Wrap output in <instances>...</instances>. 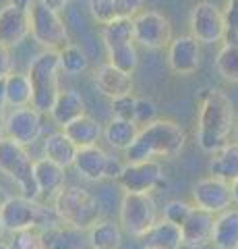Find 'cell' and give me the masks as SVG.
Wrapping results in <instances>:
<instances>
[{
  "label": "cell",
  "mask_w": 238,
  "mask_h": 249,
  "mask_svg": "<svg viewBox=\"0 0 238 249\" xmlns=\"http://www.w3.org/2000/svg\"><path fill=\"white\" fill-rule=\"evenodd\" d=\"M94 83H95L97 91L110 100L120 98V96H128V93L133 91V75L112 67L110 62L97 67V71L94 75Z\"/></svg>",
  "instance_id": "obj_19"
},
{
  "label": "cell",
  "mask_w": 238,
  "mask_h": 249,
  "mask_svg": "<svg viewBox=\"0 0 238 249\" xmlns=\"http://www.w3.org/2000/svg\"><path fill=\"white\" fill-rule=\"evenodd\" d=\"M189 27H190V36H193L199 44L224 42V36H226L224 13L213 2H209V0L197 2L193 9H190Z\"/></svg>",
  "instance_id": "obj_10"
},
{
  "label": "cell",
  "mask_w": 238,
  "mask_h": 249,
  "mask_svg": "<svg viewBox=\"0 0 238 249\" xmlns=\"http://www.w3.org/2000/svg\"><path fill=\"white\" fill-rule=\"evenodd\" d=\"M112 114L114 119H122V121H133L135 116V98L130 96H120L112 100Z\"/></svg>",
  "instance_id": "obj_37"
},
{
  "label": "cell",
  "mask_w": 238,
  "mask_h": 249,
  "mask_svg": "<svg viewBox=\"0 0 238 249\" xmlns=\"http://www.w3.org/2000/svg\"><path fill=\"white\" fill-rule=\"evenodd\" d=\"M120 187L130 193H151L153 189L162 187L164 170L158 160H143V162H127L122 173L116 178Z\"/></svg>",
  "instance_id": "obj_13"
},
{
  "label": "cell",
  "mask_w": 238,
  "mask_h": 249,
  "mask_svg": "<svg viewBox=\"0 0 238 249\" xmlns=\"http://www.w3.org/2000/svg\"><path fill=\"white\" fill-rule=\"evenodd\" d=\"M158 119V106L153 100L149 98H135V116L133 123L135 124H149Z\"/></svg>",
  "instance_id": "obj_35"
},
{
  "label": "cell",
  "mask_w": 238,
  "mask_h": 249,
  "mask_svg": "<svg viewBox=\"0 0 238 249\" xmlns=\"http://www.w3.org/2000/svg\"><path fill=\"white\" fill-rule=\"evenodd\" d=\"M29 11L17 9L13 4H4L0 9V44L17 46L29 36Z\"/></svg>",
  "instance_id": "obj_18"
},
{
  "label": "cell",
  "mask_w": 238,
  "mask_h": 249,
  "mask_svg": "<svg viewBox=\"0 0 238 249\" xmlns=\"http://www.w3.org/2000/svg\"><path fill=\"white\" fill-rule=\"evenodd\" d=\"M0 222L11 235L27 229H37L46 232L63 227L54 208H48L37 199H29L23 196H9V199L0 208Z\"/></svg>",
  "instance_id": "obj_4"
},
{
  "label": "cell",
  "mask_w": 238,
  "mask_h": 249,
  "mask_svg": "<svg viewBox=\"0 0 238 249\" xmlns=\"http://www.w3.org/2000/svg\"><path fill=\"white\" fill-rule=\"evenodd\" d=\"M33 178H35L40 196L52 197V199H54L56 193L66 185L64 168L54 164V162H50L48 158L33 160Z\"/></svg>",
  "instance_id": "obj_21"
},
{
  "label": "cell",
  "mask_w": 238,
  "mask_h": 249,
  "mask_svg": "<svg viewBox=\"0 0 238 249\" xmlns=\"http://www.w3.org/2000/svg\"><path fill=\"white\" fill-rule=\"evenodd\" d=\"M230 193H232V204L238 208V178L230 183Z\"/></svg>",
  "instance_id": "obj_43"
},
{
  "label": "cell",
  "mask_w": 238,
  "mask_h": 249,
  "mask_svg": "<svg viewBox=\"0 0 238 249\" xmlns=\"http://www.w3.org/2000/svg\"><path fill=\"white\" fill-rule=\"evenodd\" d=\"M4 96L9 108L32 106V83L27 73H11L4 77Z\"/></svg>",
  "instance_id": "obj_28"
},
{
  "label": "cell",
  "mask_w": 238,
  "mask_h": 249,
  "mask_svg": "<svg viewBox=\"0 0 238 249\" xmlns=\"http://www.w3.org/2000/svg\"><path fill=\"white\" fill-rule=\"evenodd\" d=\"M58 67L64 75H81L89 69V58L83 48L75 44H66L58 50Z\"/></svg>",
  "instance_id": "obj_30"
},
{
  "label": "cell",
  "mask_w": 238,
  "mask_h": 249,
  "mask_svg": "<svg viewBox=\"0 0 238 249\" xmlns=\"http://www.w3.org/2000/svg\"><path fill=\"white\" fill-rule=\"evenodd\" d=\"M184 147V131L180 124L166 119H156L139 129L135 142L125 150L128 162H143L156 158H172Z\"/></svg>",
  "instance_id": "obj_2"
},
{
  "label": "cell",
  "mask_w": 238,
  "mask_h": 249,
  "mask_svg": "<svg viewBox=\"0 0 238 249\" xmlns=\"http://www.w3.org/2000/svg\"><path fill=\"white\" fill-rule=\"evenodd\" d=\"M209 175L222 178L226 183H232L238 178V143H226L218 152H213L209 160Z\"/></svg>",
  "instance_id": "obj_26"
},
{
  "label": "cell",
  "mask_w": 238,
  "mask_h": 249,
  "mask_svg": "<svg viewBox=\"0 0 238 249\" xmlns=\"http://www.w3.org/2000/svg\"><path fill=\"white\" fill-rule=\"evenodd\" d=\"M133 40L147 50L168 48L172 42V25L162 13L141 11L133 17Z\"/></svg>",
  "instance_id": "obj_12"
},
{
  "label": "cell",
  "mask_w": 238,
  "mask_h": 249,
  "mask_svg": "<svg viewBox=\"0 0 238 249\" xmlns=\"http://www.w3.org/2000/svg\"><path fill=\"white\" fill-rule=\"evenodd\" d=\"M211 243L216 249H238V208H228L213 218Z\"/></svg>",
  "instance_id": "obj_23"
},
{
  "label": "cell",
  "mask_w": 238,
  "mask_h": 249,
  "mask_svg": "<svg viewBox=\"0 0 238 249\" xmlns=\"http://www.w3.org/2000/svg\"><path fill=\"white\" fill-rule=\"evenodd\" d=\"M85 114V100L75 89H60L50 108V116L58 127H66L68 123L77 121Z\"/></svg>",
  "instance_id": "obj_22"
},
{
  "label": "cell",
  "mask_w": 238,
  "mask_h": 249,
  "mask_svg": "<svg viewBox=\"0 0 238 249\" xmlns=\"http://www.w3.org/2000/svg\"><path fill=\"white\" fill-rule=\"evenodd\" d=\"M114 4L120 19H133L143 9V0H114Z\"/></svg>",
  "instance_id": "obj_38"
},
{
  "label": "cell",
  "mask_w": 238,
  "mask_h": 249,
  "mask_svg": "<svg viewBox=\"0 0 238 249\" xmlns=\"http://www.w3.org/2000/svg\"><path fill=\"white\" fill-rule=\"evenodd\" d=\"M63 133L81 150V147L97 145L99 137L104 135V129H102V124H99L95 119H91V116L83 114L77 121L68 123L66 127H63Z\"/></svg>",
  "instance_id": "obj_25"
},
{
  "label": "cell",
  "mask_w": 238,
  "mask_h": 249,
  "mask_svg": "<svg viewBox=\"0 0 238 249\" xmlns=\"http://www.w3.org/2000/svg\"><path fill=\"white\" fill-rule=\"evenodd\" d=\"M4 116H6V96H4V79H0V137H4Z\"/></svg>",
  "instance_id": "obj_40"
},
{
  "label": "cell",
  "mask_w": 238,
  "mask_h": 249,
  "mask_svg": "<svg viewBox=\"0 0 238 249\" xmlns=\"http://www.w3.org/2000/svg\"><path fill=\"white\" fill-rule=\"evenodd\" d=\"M42 112H37L33 106L11 108V112L4 116V137L25 147L33 145L42 137Z\"/></svg>",
  "instance_id": "obj_14"
},
{
  "label": "cell",
  "mask_w": 238,
  "mask_h": 249,
  "mask_svg": "<svg viewBox=\"0 0 238 249\" xmlns=\"http://www.w3.org/2000/svg\"><path fill=\"white\" fill-rule=\"evenodd\" d=\"M137 133H139V124H135L133 121H122V119H114L112 116V121L104 129V139L114 150L125 152L135 142Z\"/></svg>",
  "instance_id": "obj_29"
},
{
  "label": "cell",
  "mask_w": 238,
  "mask_h": 249,
  "mask_svg": "<svg viewBox=\"0 0 238 249\" xmlns=\"http://www.w3.org/2000/svg\"><path fill=\"white\" fill-rule=\"evenodd\" d=\"M87 9L99 25H108L114 19H118L114 0H87Z\"/></svg>",
  "instance_id": "obj_33"
},
{
  "label": "cell",
  "mask_w": 238,
  "mask_h": 249,
  "mask_svg": "<svg viewBox=\"0 0 238 249\" xmlns=\"http://www.w3.org/2000/svg\"><path fill=\"white\" fill-rule=\"evenodd\" d=\"M213 214L203 212L193 206L190 214L180 227L182 245L189 249H201L207 243H211V231H213Z\"/></svg>",
  "instance_id": "obj_17"
},
{
  "label": "cell",
  "mask_w": 238,
  "mask_h": 249,
  "mask_svg": "<svg viewBox=\"0 0 238 249\" xmlns=\"http://www.w3.org/2000/svg\"><path fill=\"white\" fill-rule=\"evenodd\" d=\"M75 170L87 181H102V178H118L122 173V162L112 158V156L99 145H89L77 150Z\"/></svg>",
  "instance_id": "obj_11"
},
{
  "label": "cell",
  "mask_w": 238,
  "mask_h": 249,
  "mask_svg": "<svg viewBox=\"0 0 238 249\" xmlns=\"http://www.w3.org/2000/svg\"><path fill=\"white\" fill-rule=\"evenodd\" d=\"M77 150H79V147H77L63 131H54V133L44 137V158H48L50 162L63 166L64 170L68 166H73Z\"/></svg>",
  "instance_id": "obj_24"
},
{
  "label": "cell",
  "mask_w": 238,
  "mask_h": 249,
  "mask_svg": "<svg viewBox=\"0 0 238 249\" xmlns=\"http://www.w3.org/2000/svg\"><path fill=\"white\" fill-rule=\"evenodd\" d=\"M4 232H6V231H4V227H2V222H0V241H2V237H4Z\"/></svg>",
  "instance_id": "obj_46"
},
{
  "label": "cell",
  "mask_w": 238,
  "mask_h": 249,
  "mask_svg": "<svg viewBox=\"0 0 238 249\" xmlns=\"http://www.w3.org/2000/svg\"><path fill=\"white\" fill-rule=\"evenodd\" d=\"M42 2L46 6H50V9H54L56 13H60V11H64L66 6L71 4V0H42Z\"/></svg>",
  "instance_id": "obj_41"
},
{
  "label": "cell",
  "mask_w": 238,
  "mask_h": 249,
  "mask_svg": "<svg viewBox=\"0 0 238 249\" xmlns=\"http://www.w3.org/2000/svg\"><path fill=\"white\" fill-rule=\"evenodd\" d=\"M0 173L19 187L23 197L37 199L40 191L33 178V158L29 156L25 145L9 137H0Z\"/></svg>",
  "instance_id": "obj_7"
},
{
  "label": "cell",
  "mask_w": 238,
  "mask_h": 249,
  "mask_svg": "<svg viewBox=\"0 0 238 249\" xmlns=\"http://www.w3.org/2000/svg\"><path fill=\"white\" fill-rule=\"evenodd\" d=\"M0 249H11V245L6 241H0Z\"/></svg>",
  "instance_id": "obj_45"
},
{
  "label": "cell",
  "mask_w": 238,
  "mask_h": 249,
  "mask_svg": "<svg viewBox=\"0 0 238 249\" xmlns=\"http://www.w3.org/2000/svg\"><path fill=\"white\" fill-rule=\"evenodd\" d=\"M29 34L44 50H60L71 42L68 29L64 21L60 19V13L46 6L42 0H35L29 11Z\"/></svg>",
  "instance_id": "obj_8"
},
{
  "label": "cell",
  "mask_w": 238,
  "mask_h": 249,
  "mask_svg": "<svg viewBox=\"0 0 238 249\" xmlns=\"http://www.w3.org/2000/svg\"><path fill=\"white\" fill-rule=\"evenodd\" d=\"M193 204L195 208L203 210V212H209L213 216L222 214L224 210H228L232 206V193H230V183L222 181L216 177H205L199 178L193 185Z\"/></svg>",
  "instance_id": "obj_15"
},
{
  "label": "cell",
  "mask_w": 238,
  "mask_h": 249,
  "mask_svg": "<svg viewBox=\"0 0 238 249\" xmlns=\"http://www.w3.org/2000/svg\"><path fill=\"white\" fill-rule=\"evenodd\" d=\"M216 71L230 83H238V44H224L216 56Z\"/></svg>",
  "instance_id": "obj_31"
},
{
  "label": "cell",
  "mask_w": 238,
  "mask_h": 249,
  "mask_svg": "<svg viewBox=\"0 0 238 249\" xmlns=\"http://www.w3.org/2000/svg\"><path fill=\"white\" fill-rule=\"evenodd\" d=\"M234 127L232 100L222 89H205L199 96L197 143L203 152L213 154L228 143Z\"/></svg>",
  "instance_id": "obj_1"
},
{
  "label": "cell",
  "mask_w": 238,
  "mask_h": 249,
  "mask_svg": "<svg viewBox=\"0 0 238 249\" xmlns=\"http://www.w3.org/2000/svg\"><path fill=\"white\" fill-rule=\"evenodd\" d=\"M168 67L176 75H193L201 65V46L193 36L172 37L166 54Z\"/></svg>",
  "instance_id": "obj_16"
},
{
  "label": "cell",
  "mask_w": 238,
  "mask_h": 249,
  "mask_svg": "<svg viewBox=\"0 0 238 249\" xmlns=\"http://www.w3.org/2000/svg\"><path fill=\"white\" fill-rule=\"evenodd\" d=\"M139 239L143 249H180L182 247L180 227L168 222L166 218H158Z\"/></svg>",
  "instance_id": "obj_20"
},
{
  "label": "cell",
  "mask_w": 238,
  "mask_h": 249,
  "mask_svg": "<svg viewBox=\"0 0 238 249\" xmlns=\"http://www.w3.org/2000/svg\"><path fill=\"white\" fill-rule=\"evenodd\" d=\"M9 245H11V249H48L46 247L44 231H37V229L13 232V241Z\"/></svg>",
  "instance_id": "obj_32"
},
{
  "label": "cell",
  "mask_w": 238,
  "mask_h": 249,
  "mask_svg": "<svg viewBox=\"0 0 238 249\" xmlns=\"http://www.w3.org/2000/svg\"><path fill=\"white\" fill-rule=\"evenodd\" d=\"M52 208L64 227L81 232L89 231L97 220H102V206L97 197L79 185H64L54 196Z\"/></svg>",
  "instance_id": "obj_3"
},
{
  "label": "cell",
  "mask_w": 238,
  "mask_h": 249,
  "mask_svg": "<svg viewBox=\"0 0 238 249\" xmlns=\"http://www.w3.org/2000/svg\"><path fill=\"white\" fill-rule=\"evenodd\" d=\"M158 220V204L151 193L125 191L118 208V224L130 237L139 239Z\"/></svg>",
  "instance_id": "obj_9"
},
{
  "label": "cell",
  "mask_w": 238,
  "mask_h": 249,
  "mask_svg": "<svg viewBox=\"0 0 238 249\" xmlns=\"http://www.w3.org/2000/svg\"><path fill=\"white\" fill-rule=\"evenodd\" d=\"M6 199H9V191H6L4 189V187L2 185H0V208H2V204H4V201Z\"/></svg>",
  "instance_id": "obj_44"
},
{
  "label": "cell",
  "mask_w": 238,
  "mask_h": 249,
  "mask_svg": "<svg viewBox=\"0 0 238 249\" xmlns=\"http://www.w3.org/2000/svg\"><path fill=\"white\" fill-rule=\"evenodd\" d=\"M33 2H35V0H9V4L17 6V9H23V11H32Z\"/></svg>",
  "instance_id": "obj_42"
},
{
  "label": "cell",
  "mask_w": 238,
  "mask_h": 249,
  "mask_svg": "<svg viewBox=\"0 0 238 249\" xmlns=\"http://www.w3.org/2000/svg\"><path fill=\"white\" fill-rule=\"evenodd\" d=\"M27 77L32 83V106L37 112L50 114V108L60 91L58 50H42L29 62Z\"/></svg>",
  "instance_id": "obj_5"
},
{
  "label": "cell",
  "mask_w": 238,
  "mask_h": 249,
  "mask_svg": "<svg viewBox=\"0 0 238 249\" xmlns=\"http://www.w3.org/2000/svg\"><path fill=\"white\" fill-rule=\"evenodd\" d=\"M87 232L91 249H120L122 245V229L114 220H97Z\"/></svg>",
  "instance_id": "obj_27"
},
{
  "label": "cell",
  "mask_w": 238,
  "mask_h": 249,
  "mask_svg": "<svg viewBox=\"0 0 238 249\" xmlns=\"http://www.w3.org/2000/svg\"><path fill=\"white\" fill-rule=\"evenodd\" d=\"M102 42L108 62L128 75L135 73L139 67V52L133 40V19H114L102 29Z\"/></svg>",
  "instance_id": "obj_6"
},
{
  "label": "cell",
  "mask_w": 238,
  "mask_h": 249,
  "mask_svg": "<svg viewBox=\"0 0 238 249\" xmlns=\"http://www.w3.org/2000/svg\"><path fill=\"white\" fill-rule=\"evenodd\" d=\"M226 36L224 44H238V0H228L224 9Z\"/></svg>",
  "instance_id": "obj_36"
},
{
  "label": "cell",
  "mask_w": 238,
  "mask_h": 249,
  "mask_svg": "<svg viewBox=\"0 0 238 249\" xmlns=\"http://www.w3.org/2000/svg\"><path fill=\"white\" fill-rule=\"evenodd\" d=\"M190 210H193V206L189 204V201L184 199H170L168 204L164 206V216L168 222L176 224V227H182V222L187 220V216L190 214Z\"/></svg>",
  "instance_id": "obj_34"
},
{
  "label": "cell",
  "mask_w": 238,
  "mask_h": 249,
  "mask_svg": "<svg viewBox=\"0 0 238 249\" xmlns=\"http://www.w3.org/2000/svg\"><path fill=\"white\" fill-rule=\"evenodd\" d=\"M13 73V54L9 46L0 44V79H4L6 75Z\"/></svg>",
  "instance_id": "obj_39"
}]
</instances>
